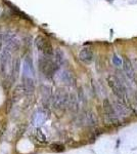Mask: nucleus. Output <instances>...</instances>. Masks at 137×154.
<instances>
[{
  "instance_id": "nucleus-1",
  "label": "nucleus",
  "mask_w": 137,
  "mask_h": 154,
  "mask_svg": "<svg viewBox=\"0 0 137 154\" xmlns=\"http://www.w3.org/2000/svg\"><path fill=\"white\" fill-rule=\"evenodd\" d=\"M108 83L111 86L114 95L116 96L117 100L125 104L127 102V91L125 85L121 82L120 79L117 78L116 76L109 75L108 76Z\"/></svg>"
},
{
  "instance_id": "nucleus-2",
  "label": "nucleus",
  "mask_w": 137,
  "mask_h": 154,
  "mask_svg": "<svg viewBox=\"0 0 137 154\" xmlns=\"http://www.w3.org/2000/svg\"><path fill=\"white\" fill-rule=\"evenodd\" d=\"M39 69L46 77H52L57 70V65L48 56H45L39 60Z\"/></svg>"
},
{
  "instance_id": "nucleus-3",
  "label": "nucleus",
  "mask_w": 137,
  "mask_h": 154,
  "mask_svg": "<svg viewBox=\"0 0 137 154\" xmlns=\"http://www.w3.org/2000/svg\"><path fill=\"white\" fill-rule=\"evenodd\" d=\"M36 45L39 51H41L44 56L50 57L53 54V48H52L50 41L44 36H38L36 39Z\"/></svg>"
},
{
  "instance_id": "nucleus-4",
  "label": "nucleus",
  "mask_w": 137,
  "mask_h": 154,
  "mask_svg": "<svg viewBox=\"0 0 137 154\" xmlns=\"http://www.w3.org/2000/svg\"><path fill=\"white\" fill-rule=\"evenodd\" d=\"M69 103V96L64 91H57L53 97V106L56 109H64L68 106Z\"/></svg>"
},
{
  "instance_id": "nucleus-5",
  "label": "nucleus",
  "mask_w": 137,
  "mask_h": 154,
  "mask_svg": "<svg viewBox=\"0 0 137 154\" xmlns=\"http://www.w3.org/2000/svg\"><path fill=\"white\" fill-rule=\"evenodd\" d=\"M103 109H104V112H106V116L109 118V120H111L112 122H117V121H119V116L117 115L116 111H115L113 104H112L108 99H104V101H103Z\"/></svg>"
},
{
  "instance_id": "nucleus-6",
  "label": "nucleus",
  "mask_w": 137,
  "mask_h": 154,
  "mask_svg": "<svg viewBox=\"0 0 137 154\" xmlns=\"http://www.w3.org/2000/svg\"><path fill=\"white\" fill-rule=\"evenodd\" d=\"M78 57L81 62H83L85 64H89L93 60V53H92V51L89 48H83L79 51Z\"/></svg>"
},
{
  "instance_id": "nucleus-7",
  "label": "nucleus",
  "mask_w": 137,
  "mask_h": 154,
  "mask_svg": "<svg viewBox=\"0 0 137 154\" xmlns=\"http://www.w3.org/2000/svg\"><path fill=\"white\" fill-rule=\"evenodd\" d=\"M122 65H123V69H124V72H125L126 76L128 77L130 80H133L134 79V70L132 68V65L130 63L128 59H125L123 62H122Z\"/></svg>"
},
{
  "instance_id": "nucleus-8",
  "label": "nucleus",
  "mask_w": 137,
  "mask_h": 154,
  "mask_svg": "<svg viewBox=\"0 0 137 154\" xmlns=\"http://www.w3.org/2000/svg\"><path fill=\"white\" fill-rule=\"evenodd\" d=\"M83 123L87 126H94L96 125V118L94 116V114L89 111L87 112L85 115H84V119H83Z\"/></svg>"
},
{
  "instance_id": "nucleus-9",
  "label": "nucleus",
  "mask_w": 137,
  "mask_h": 154,
  "mask_svg": "<svg viewBox=\"0 0 137 154\" xmlns=\"http://www.w3.org/2000/svg\"><path fill=\"white\" fill-rule=\"evenodd\" d=\"M114 108L118 116H126L127 114H128V111H127V108L125 107V104L124 103H121V102L117 101Z\"/></svg>"
},
{
  "instance_id": "nucleus-10",
  "label": "nucleus",
  "mask_w": 137,
  "mask_h": 154,
  "mask_svg": "<svg viewBox=\"0 0 137 154\" xmlns=\"http://www.w3.org/2000/svg\"><path fill=\"white\" fill-rule=\"evenodd\" d=\"M36 139H37V140H38L40 143H46V142H47L45 135H44V134L42 133V131H41V130H39V128L36 131Z\"/></svg>"
},
{
  "instance_id": "nucleus-11",
  "label": "nucleus",
  "mask_w": 137,
  "mask_h": 154,
  "mask_svg": "<svg viewBox=\"0 0 137 154\" xmlns=\"http://www.w3.org/2000/svg\"><path fill=\"white\" fill-rule=\"evenodd\" d=\"M51 149L53 151H55V152H63L64 150V147L63 145H59V144H52L50 146Z\"/></svg>"
},
{
  "instance_id": "nucleus-12",
  "label": "nucleus",
  "mask_w": 137,
  "mask_h": 154,
  "mask_svg": "<svg viewBox=\"0 0 137 154\" xmlns=\"http://www.w3.org/2000/svg\"><path fill=\"white\" fill-rule=\"evenodd\" d=\"M113 62H114V64L116 66H118V67H120L122 66V60L119 58L118 56H114V58H113Z\"/></svg>"
}]
</instances>
